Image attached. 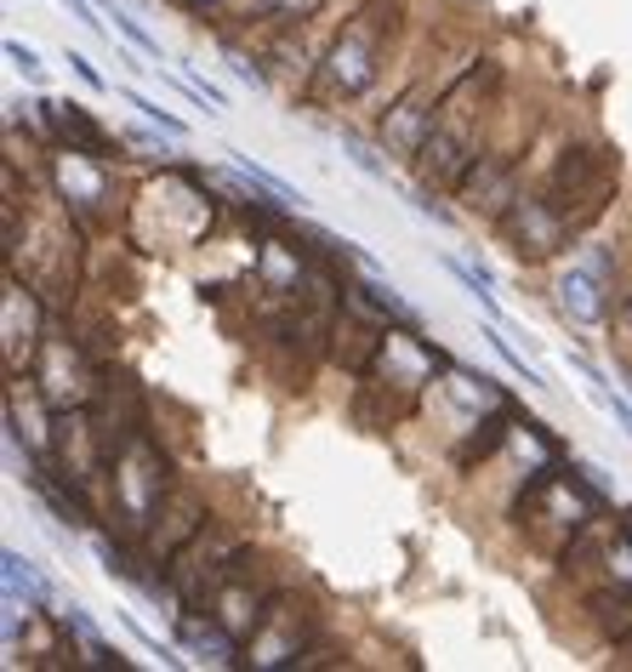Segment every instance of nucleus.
Here are the masks:
<instances>
[{"mask_svg":"<svg viewBox=\"0 0 632 672\" xmlns=\"http://www.w3.org/2000/svg\"><path fill=\"white\" fill-rule=\"evenodd\" d=\"M109 485H115L120 536L126 542H142V536H149V524H155V513H160V502L171 496V485H166V456L155 451L149 427L109 456Z\"/></svg>","mask_w":632,"mask_h":672,"instance_id":"f257e3e1","label":"nucleus"},{"mask_svg":"<svg viewBox=\"0 0 632 672\" xmlns=\"http://www.w3.org/2000/svg\"><path fill=\"white\" fill-rule=\"evenodd\" d=\"M542 195L570 223V234L593 228L610 211V200H615V160H610V149H599V142H570Z\"/></svg>","mask_w":632,"mask_h":672,"instance_id":"f03ea898","label":"nucleus"},{"mask_svg":"<svg viewBox=\"0 0 632 672\" xmlns=\"http://www.w3.org/2000/svg\"><path fill=\"white\" fill-rule=\"evenodd\" d=\"M387 29H394V7H382V0H371L365 12H354L343 23V34H336V46L319 63V91H325V98H354V91L371 86Z\"/></svg>","mask_w":632,"mask_h":672,"instance_id":"7ed1b4c3","label":"nucleus"},{"mask_svg":"<svg viewBox=\"0 0 632 672\" xmlns=\"http://www.w3.org/2000/svg\"><path fill=\"white\" fill-rule=\"evenodd\" d=\"M29 376L40 382V394H46L52 411H91L97 394H103V376H97V365L86 359V348L69 343V336H52V330H46Z\"/></svg>","mask_w":632,"mask_h":672,"instance_id":"20e7f679","label":"nucleus"},{"mask_svg":"<svg viewBox=\"0 0 632 672\" xmlns=\"http://www.w3.org/2000/svg\"><path fill=\"white\" fill-rule=\"evenodd\" d=\"M496 228H502L507 251H513L519 263H547V257L564 251V239H570V223L553 211L547 195H519Z\"/></svg>","mask_w":632,"mask_h":672,"instance_id":"39448f33","label":"nucleus"},{"mask_svg":"<svg viewBox=\"0 0 632 672\" xmlns=\"http://www.w3.org/2000/svg\"><path fill=\"white\" fill-rule=\"evenodd\" d=\"M314 615H303L297 621V604H290L285 593L268 604V615H263V627L251 633V644H246V666H303V650L314 644Z\"/></svg>","mask_w":632,"mask_h":672,"instance_id":"423d86ee","label":"nucleus"},{"mask_svg":"<svg viewBox=\"0 0 632 672\" xmlns=\"http://www.w3.org/2000/svg\"><path fill=\"white\" fill-rule=\"evenodd\" d=\"M519 195H524V188H519V155H478L467 166V177L456 182L462 211H473L484 223H502Z\"/></svg>","mask_w":632,"mask_h":672,"instance_id":"0eeeda50","label":"nucleus"},{"mask_svg":"<svg viewBox=\"0 0 632 672\" xmlns=\"http://www.w3.org/2000/svg\"><path fill=\"white\" fill-rule=\"evenodd\" d=\"M200 531H206V502L194 496V491H171V496L160 502L155 524H149V536H142V559L166 570Z\"/></svg>","mask_w":632,"mask_h":672,"instance_id":"6e6552de","label":"nucleus"},{"mask_svg":"<svg viewBox=\"0 0 632 672\" xmlns=\"http://www.w3.org/2000/svg\"><path fill=\"white\" fill-rule=\"evenodd\" d=\"M40 343H46V330H40V308H34V285L7 268V370L23 376L34 365Z\"/></svg>","mask_w":632,"mask_h":672,"instance_id":"1a4fd4ad","label":"nucleus"},{"mask_svg":"<svg viewBox=\"0 0 632 672\" xmlns=\"http://www.w3.org/2000/svg\"><path fill=\"white\" fill-rule=\"evenodd\" d=\"M40 120L52 126L58 149H69V155H91V160H109L115 155V137L97 126L80 103H40Z\"/></svg>","mask_w":632,"mask_h":672,"instance_id":"9d476101","label":"nucleus"},{"mask_svg":"<svg viewBox=\"0 0 632 672\" xmlns=\"http://www.w3.org/2000/svg\"><path fill=\"white\" fill-rule=\"evenodd\" d=\"M433 120H440V98H422V91H411V98H399L394 109H387L382 120V142L394 149L399 160H416L422 142L433 131Z\"/></svg>","mask_w":632,"mask_h":672,"instance_id":"9b49d317","label":"nucleus"},{"mask_svg":"<svg viewBox=\"0 0 632 672\" xmlns=\"http://www.w3.org/2000/svg\"><path fill=\"white\" fill-rule=\"evenodd\" d=\"M587 615L599 627V644H632V582H610L599 593H587Z\"/></svg>","mask_w":632,"mask_h":672,"instance_id":"f8f14e48","label":"nucleus"},{"mask_svg":"<svg viewBox=\"0 0 632 672\" xmlns=\"http://www.w3.org/2000/svg\"><path fill=\"white\" fill-rule=\"evenodd\" d=\"M513 427H519V422H513V411H507V405H496L484 422H473V434L456 445V467H462V473H473L478 462H491V456H496V445L513 434Z\"/></svg>","mask_w":632,"mask_h":672,"instance_id":"ddd939ff","label":"nucleus"},{"mask_svg":"<svg viewBox=\"0 0 632 672\" xmlns=\"http://www.w3.org/2000/svg\"><path fill=\"white\" fill-rule=\"evenodd\" d=\"M559 303H564V314H575L581 325H593V319L604 314V291H599V268H570V274L559 279Z\"/></svg>","mask_w":632,"mask_h":672,"instance_id":"4468645a","label":"nucleus"},{"mask_svg":"<svg viewBox=\"0 0 632 672\" xmlns=\"http://www.w3.org/2000/svg\"><path fill=\"white\" fill-rule=\"evenodd\" d=\"M126 98H131V109H142V115H149V120H155L160 131H171V137H182V131H188V126H182L177 115H166V109H155L149 98H142V91H126Z\"/></svg>","mask_w":632,"mask_h":672,"instance_id":"2eb2a0df","label":"nucleus"},{"mask_svg":"<svg viewBox=\"0 0 632 672\" xmlns=\"http://www.w3.org/2000/svg\"><path fill=\"white\" fill-rule=\"evenodd\" d=\"M325 7V0H274V18H290V23H297V18H314Z\"/></svg>","mask_w":632,"mask_h":672,"instance_id":"dca6fc26","label":"nucleus"},{"mask_svg":"<svg viewBox=\"0 0 632 672\" xmlns=\"http://www.w3.org/2000/svg\"><path fill=\"white\" fill-rule=\"evenodd\" d=\"M115 23H120V34H126V40L137 46V52H155V40H149V34H142V29H137L131 18H120V12H115Z\"/></svg>","mask_w":632,"mask_h":672,"instance_id":"f3484780","label":"nucleus"},{"mask_svg":"<svg viewBox=\"0 0 632 672\" xmlns=\"http://www.w3.org/2000/svg\"><path fill=\"white\" fill-rule=\"evenodd\" d=\"M7 58H12L23 75H34V69H40V63H34V52H29V46H18V40H7Z\"/></svg>","mask_w":632,"mask_h":672,"instance_id":"a211bd4d","label":"nucleus"}]
</instances>
